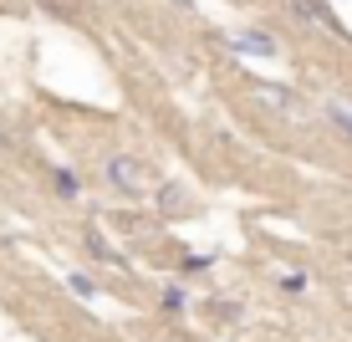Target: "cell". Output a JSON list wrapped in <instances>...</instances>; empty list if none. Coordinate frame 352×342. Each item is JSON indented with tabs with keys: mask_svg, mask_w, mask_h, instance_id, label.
<instances>
[{
	"mask_svg": "<svg viewBox=\"0 0 352 342\" xmlns=\"http://www.w3.org/2000/svg\"><path fill=\"white\" fill-rule=\"evenodd\" d=\"M184 301H189V297H184V291H179V286H168V291H164V307H168V312H179V307H184Z\"/></svg>",
	"mask_w": 352,
	"mask_h": 342,
	"instance_id": "obj_8",
	"label": "cell"
},
{
	"mask_svg": "<svg viewBox=\"0 0 352 342\" xmlns=\"http://www.w3.org/2000/svg\"><path fill=\"white\" fill-rule=\"evenodd\" d=\"M102 174H107V184L123 189V194H143V184H148L143 164H138V158H128V153H113V158L102 164Z\"/></svg>",
	"mask_w": 352,
	"mask_h": 342,
	"instance_id": "obj_1",
	"label": "cell"
},
{
	"mask_svg": "<svg viewBox=\"0 0 352 342\" xmlns=\"http://www.w3.org/2000/svg\"><path fill=\"white\" fill-rule=\"evenodd\" d=\"M87 246H92L97 255H102V261H118V255H113V246H107V240H102V235H97V230H92V235H87Z\"/></svg>",
	"mask_w": 352,
	"mask_h": 342,
	"instance_id": "obj_7",
	"label": "cell"
},
{
	"mask_svg": "<svg viewBox=\"0 0 352 342\" xmlns=\"http://www.w3.org/2000/svg\"><path fill=\"white\" fill-rule=\"evenodd\" d=\"M291 10H296V21H317V26H327V31L342 36V21H337L332 10L322 6V0H291Z\"/></svg>",
	"mask_w": 352,
	"mask_h": 342,
	"instance_id": "obj_2",
	"label": "cell"
},
{
	"mask_svg": "<svg viewBox=\"0 0 352 342\" xmlns=\"http://www.w3.org/2000/svg\"><path fill=\"white\" fill-rule=\"evenodd\" d=\"M261 103H271V107H281V113H291V103H286L281 87H261Z\"/></svg>",
	"mask_w": 352,
	"mask_h": 342,
	"instance_id": "obj_6",
	"label": "cell"
},
{
	"mask_svg": "<svg viewBox=\"0 0 352 342\" xmlns=\"http://www.w3.org/2000/svg\"><path fill=\"white\" fill-rule=\"evenodd\" d=\"M72 291H77V297H92V291H97V286H92V281H87V276H72Z\"/></svg>",
	"mask_w": 352,
	"mask_h": 342,
	"instance_id": "obj_9",
	"label": "cell"
},
{
	"mask_svg": "<svg viewBox=\"0 0 352 342\" xmlns=\"http://www.w3.org/2000/svg\"><path fill=\"white\" fill-rule=\"evenodd\" d=\"M0 143H6V133H0Z\"/></svg>",
	"mask_w": 352,
	"mask_h": 342,
	"instance_id": "obj_10",
	"label": "cell"
},
{
	"mask_svg": "<svg viewBox=\"0 0 352 342\" xmlns=\"http://www.w3.org/2000/svg\"><path fill=\"white\" fill-rule=\"evenodd\" d=\"M327 113H332V123L352 138V107H347V103H327Z\"/></svg>",
	"mask_w": 352,
	"mask_h": 342,
	"instance_id": "obj_4",
	"label": "cell"
},
{
	"mask_svg": "<svg viewBox=\"0 0 352 342\" xmlns=\"http://www.w3.org/2000/svg\"><path fill=\"white\" fill-rule=\"evenodd\" d=\"M56 194H67V200H77V194H82L77 174H67V169H56Z\"/></svg>",
	"mask_w": 352,
	"mask_h": 342,
	"instance_id": "obj_5",
	"label": "cell"
},
{
	"mask_svg": "<svg viewBox=\"0 0 352 342\" xmlns=\"http://www.w3.org/2000/svg\"><path fill=\"white\" fill-rule=\"evenodd\" d=\"M230 46H235V52H250V56H276V36H265V31H235Z\"/></svg>",
	"mask_w": 352,
	"mask_h": 342,
	"instance_id": "obj_3",
	"label": "cell"
}]
</instances>
